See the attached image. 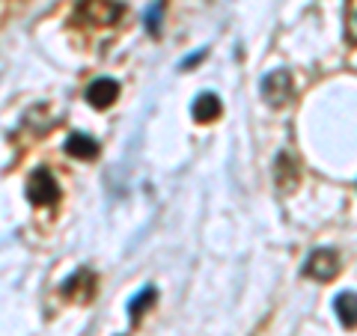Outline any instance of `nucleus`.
Segmentation results:
<instances>
[{
    "label": "nucleus",
    "mask_w": 357,
    "mask_h": 336,
    "mask_svg": "<svg viewBox=\"0 0 357 336\" xmlns=\"http://www.w3.org/2000/svg\"><path fill=\"white\" fill-rule=\"evenodd\" d=\"M304 274L310 280H319V283H331V280L340 274V256H337V250H331V247L312 250L307 256V262H304Z\"/></svg>",
    "instance_id": "2"
},
{
    "label": "nucleus",
    "mask_w": 357,
    "mask_h": 336,
    "mask_svg": "<svg viewBox=\"0 0 357 336\" xmlns=\"http://www.w3.org/2000/svg\"><path fill=\"white\" fill-rule=\"evenodd\" d=\"M27 199L33 206H54L60 199V185L51 170H36L27 182Z\"/></svg>",
    "instance_id": "4"
},
{
    "label": "nucleus",
    "mask_w": 357,
    "mask_h": 336,
    "mask_svg": "<svg viewBox=\"0 0 357 336\" xmlns=\"http://www.w3.org/2000/svg\"><path fill=\"white\" fill-rule=\"evenodd\" d=\"M333 310L342 328H357V292H340L333 298Z\"/></svg>",
    "instance_id": "8"
},
{
    "label": "nucleus",
    "mask_w": 357,
    "mask_h": 336,
    "mask_svg": "<svg viewBox=\"0 0 357 336\" xmlns=\"http://www.w3.org/2000/svg\"><path fill=\"white\" fill-rule=\"evenodd\" d=\"M274 178H277V185H280L283 190H292V185L298 182V164L289 158L286 152H283L280 158H277V164H274Z\"/></svg>",
    "instance_id": "9"
},
{
    "label": "nucleus",
    "mask_w": 357,
    "mask_h": 336,
    "mask_svg": "<svg viewBox=\"0 0 357 336\" xmlns=\"http://www.w3.org/2000/svg\"><path fill=\"white\" fill-rule=\"evenodd\" d=\"M66 152L72 155V158H81V161H93L98 158V143L89 137V134H69V140H66Z\"/></svg>",
    "instance_id": "7"
},
{
    "label": "nucleus",
    "mask_w": 357,
    "mask_h": 336,
    "mask_svg": "<svg viewBox=\"0 0 357 336\" xmlns=\"http://www.w3.org/2000/svg\"><path fill=\"white\" fill-rule=\"evenodd\" d=\"M155 300H158V292H155V286H143L140 292L128 300V316H131L134 321H137V319L143 316V312H146V310L155 304Z\"/></svg>",
    "instance_id": "10"
},
{
    "label": "nucleus",
    "mask_w": 357,
    "mask_h": 336,
    "mask_svg": "<svg viewBox=\"0 0 357 336\" xmlns=\"http://www.w3.org/2000/svg\"><path fill=\"white\" fill-rule=\"evenodd\" d=\"M206 57V51H197V54H191V57H188L182 66H185V69H188V66H194V63H199V60H203Z\"/></svg>",
    "instance_id": "13"
},
{
    "label": "nucleus",
    "mask_w": 357,
    "mask_h": 336,
    "mask_svg": "<svg viewBox=\"0 0 357 336\" xmlns=\"http://www.w3.org/2000/svg\"><path fill=\"white\" fill-rule=\"evenodd\" d=\"M220 114H223V105H220V98H218L215 93L197 96V102L191 105V116H194L197 122H215Z\"/></svg>",
    "instance_id": "6"
},
{
    "label": "nucleus",
    "mask_w": 357,
    "mask_h": 336,
    "mask_svg": "<svg viewBox=\"0 0 357 336\" xmlns=\"http://www.w3.org/2000/svg\"><path fill=\"white\" fill-rule=\"evenodd\" d=\"M259 93L271 107H283L289 98H292V75H289L286 69L268 72L262 77V84H259Z\"/></svg>",
    "instance_id": "3"
},
{
    "label": "nucleus",
    "mask_w": 357,
    "mask_h": 336,
    "mask_svg": "<svg viewBox=\"0 0 357 336\" xmlns=\"http://www.w3.org/2000/svg\"><path fill=\"white\" fill-rule=\"evenodd\" d=\"M349 39L357 42V9H354L351 18H349Z\"/></svg>",
    "instance_id": "12"
},
{
    "label": "nucleus",
    "mask_w": 357,
    "mask_h": 336,
    "mask_svg": "<svg viewBox=\"0 0 357 336\" xmlns=\"http://www.w3.org/2000/svg\"><path fill=\"white\" fill-rule=\"evenodd\" d=\"M119 98V84L114 81V77H98V81H93L86 86V102L98 107V110H105L110 107Z\"/></svg>",
    "instance_id": "5"
},
{
    "label": "nucleus",
    "mask_w": 357,
    "mask_h": 336,
    "mask_svg": "<svg viewBox=\"0 0 357 336\" xmlns=\"http://www.w3.org/2000/svg\"><path fill=\"white\" fill-rule=\"evenodd\" d=\"M161 0H155V3L146 9V30L149 33H158V27H161Z\"/></svg>",
    "instance_id": "11"
},
{
    "label": "nucleus",
    "mask_w": 357,
    "mask_h": 336,
    "mask_svg": "<svg viewBox=\"0 0 357 336\" xmlns=\"http://www.w3.org/2000/svg\"><path fill=\"white\" fill-rule=\"evenodd\" d=\"M122 15V6L116 0H81L77 3V18L93 27H107Z\"/></svg>",
    "instance_id": "1"
}]
</instances>
